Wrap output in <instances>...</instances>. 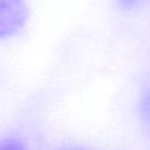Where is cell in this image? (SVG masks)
<instances>
[{
    "label": "cell",
    "mask_w": 150,
    "mask_h": 150,
    "mask_svg": "<svg viewBox=\"0 0 150 150\" xmlns=\"http://www.w3.org/2000/svg\"><path fill=\"white\" fill-rule=\"evenodd\" d=\"M26 0H0V39L15 34L26 22Z\"/></svg>",
    "instance_id": "6da1fadb"
},
{
    "label": "cell",
    "mask_w": 150,
    "mask_h": 150,
    "mask_svg": "<svg viewBox=\"0 0 150 150\" xmlns=\"http://www.w3.org/2000/svg\"><path fill=\"white\" fill-rule=\"evenodd\" d=\"M141 115L142 118L150 124V88L144 94L141 102Z\"/></svg>",
    "instance_id": "7a4b0ae2"
},
{
    "label": "cell",
    "mask_w": 150,
    "mask_h": 150,
    "mask_svg": "<svg viewBox=\"0 0 150 150\" xmlns=\"http://www.w3.org/2000/svg\"><path fill=\"white\" fill-rule=\"evenodd\" d=\"M0 148L1 149H20V148H23V145L18 139L8 138V139H4L0 143Z\"/></svg>",
    "instance_id": "3957f363"
},
{
    "label": "cell",
    "mask_w": 150,
    "mask_h": 150,
    "mask_svg": "<svg viewBox=\"0 0 150 150\" xmlns=\"http://www.w3.org/2000/svg\"><path fill=\"white\" fill-rule=\"evenodd\" d=\"M137 1H138V0H120L121 5H122L124 8H130V7H132Z\"/></svg>",
    "instance_id": "277c9868"
}]
</instances>
